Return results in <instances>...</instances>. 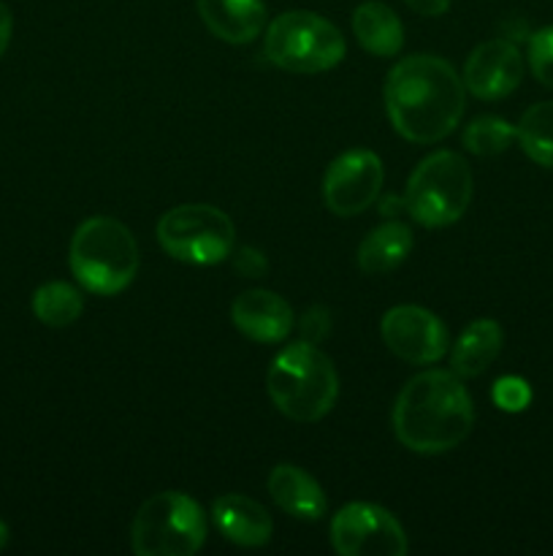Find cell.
Returning a JSON list of instances; mask_svg holds the SVG:
<instances>
[{
  "mask_svg": "<svg viewBox=\"0 0 553 556\" xmlns=\"http://www.w3.org/2000/svg\"><path fill=\"white\" fill-rule=\"evenodd\" d=\"M466 106L464 79L437 54L399 60L385 79V112L396 134L412 144L442 141Z\"/></svg>",
  "mask_w": 553,
  "mask_h": 556,
  "instance_id": "1",
  "label": "cell"
},
{
  "mask_svg": "<svg viewBox=\"0 0 553 556\" xmlns=\"http://www.w3.org/2000/svg\"><path fill=\"white\" fill-rule=\"evenodd\" d=\"M475 407L461 378L448 369L415 375L394 405V432L415 454H448L470 438Z\"/></svg>",
  "mask_w": 553,
  "mask_h": 556,
  "instance_id": "2",
  "label": "cell"
},
{
  "mask_svg": "<svg viewBox=\"0 0 553 556\" xmlns=\"http://www.w3.org/2000/svg\"><path fill=\"white\" fill-rule=\"evenodd\" d=\"M266 389L282 416L298 424H314L336 405L339 375L318 345L296 342L274 356L266 375Z\"/></svg>",
  "mask_w": 553,
  "mask_h": 556,
  "instance_id": "3",
  "label": "cell"
},
{
  "mask_svg": "<svg viewBox=\"0 0 553 556\" xmlns=\"http://www.w3.org/2000/svg\"><path fill=\"white\" fill-rule=\"evenodd\" d=\"M68 264L76 282L95 296H117L139 275V244L125 223L90 217L70 239Z\"/></svg>",
  "mask_w": 553,
  "mask_h": 556,
  "instance_id": "4",
  "label": "cell"
},
{
  "mask_svg": "<svg viewBox=\"0 0 553 556\" xmlns=\"http://www.w3.org/2000/svg\"><path fill=\"white\" fill-rule=\"evenodd\" d=\"M475 179L472 168L461 155L450 150H437L423 157L410 174L404 204L412 220L426 228H445L461 220L470 210Z\"/></svg>",
  "mask_w": 553,
  "mask_h": 556,
  "instance_id": "5",
  "label": "cell"
},
{
  "mask_svg": "<svg viewBox=\"0 0 553 556\" xmlns=\"http://www.w3.org/2000/svg\"><path fill=\"white\" fill-rule=\"evenodd\" d=\"M263 54L291 74H323L345 58L339 27L312 11H285L269 25Z\"/></svg>",
  "mask_w": 553,
  "mask_h": 556,
  "instance_id": "6",
  "label": "cell"
},
{
  "mask_svg": "<svg viewBox=\"0 0 553 556\" xmlns=\"http://www.w3.org/2000/svg\"><path fill=\"white\" fill-rule=\"evenodd\" d=\"M209 521L204 508L182 492H160L146 500L130 527L139 556H193L204 546Z\"/></svg>",
  "mask_w": 553,
  "mask_h": 556,
  "instance_id": "7",
  "label": "cell"
},
{
  "mask_svg": "<svg viewBox=\"0 0 553 556\" xmlns=\"http://www.w3.org/2000/svg\"><path fill=\"white\" fill-rule=\"evenodd\" d=\"M157 242L182 264L211 266L226 261L236 244V228L211 204H182L157 220Z\"/></svg>",
  "mask_w": 553,
  "mask_h": 556,
  "instance_id": "8",
  "label": "cell"
},
{
  "mask_svg": "<svg viewBox=\"0 0 553 556\" xmlns=\"http://www.w3.org/2000/svg\"><path fill=\"white\" fill-rule=\"evenodd\" d=\"M331 543L342 556H404L410 543L390 510L374 503H350L331 519Z\"/></svg>",
  "mask_w": 553,
  "mask_h": 556,
  "instance_id": "9",
  "label": "cell"
},
{
  "mask_svg": "<svg viewBox=\"0 0 553 556\" xmlns=\"http://www.w3.org/2000/svg\"><path fill=\"white\" fill-rule=\"evenodd\" d=\"M383 182V161L372 150H347L325 168L323 201L334 215L356 217L377 201Z\"/></svg>",
  "mask_w": 553,
  "mask_h": 556,
  "instance_id": "10",
  "label": "cell"
},
{
  "mask_svg": "<svg viewBox=\"0 0 553 556\" xmlns=\"http://www.w3.org/2000/svg\"><path fill=\"white\" fill-rule=\"evenodd\" d=\"M380 334L394 356L417 367L439 362L450 348L448 326L437 315L415 304H399L388 309L380 324Z\"/></svg>",
  "mask_w": 553,
  "mask_h": 556,
  "instance_id": "11",
  "label": "cell"
},
{
  "mask_svg": "<svg viewBox=\"0 0 553 556\" xmlns=\"http://www.w3.org/2000/svg\"><path fill=\"white\" fill-rule=\"evenodd\" d=\"M461 79L466 90L480 101H499V98H507L524 79V58L518 47L504 38L483 41L466 58Z\"/></svg>",
  "mask_w": 553,
  "mask_h": 556,
  "instance_id": "12",
  "label": "cell"
},
{
  "mask_svg": "<svg viewBox=\"0 0 553 556\" xmlns=\"http://www.w3.org/2000/svg\"><path fill=\"white\" fill-rule=\"evenodd\" d=\"M231 320L247 340L263 342V345L287 340L296 326L291 304L280 293L260 291V288L236 296V302L231 304Z\"/></svg>",
  "mask_w": 553,
  "mask_h": 556,
  "instance_id": "13",
  "label": "cell"
},
{
  "mask_svg": "<svg viewBox=\"0 0 553 556\" xmlns=\"http://www.w3.org/2000/svg\"><path fill=\"white\" fill-rule=\"evenodd\" d=\"M211 521L228 543L244 548L266 546L274 535V521L258 500L247 494H222L211 505Z\"/></svg>",
  "mask_w": 553,
  "mask_h": 556,
  "instance_id": "14",
  "label": "cell"
},
{
  "mask_svg": "<svg viewBox=\"0 0 553 556\" xmlns=\"http://www.w3.org/2000/svg\"><path fill=\"white\" fill-rule=\"evenodd\" d=\"M204 25L226 43H249L266 27L263 0H195Z\"/></svg>",
  "mask_w": 553,
  "mask_h": 556,
  "instance_id": "15",
  "label": "cell"
},
{
  "mask_svg": "<svg viewBox=\"0 0 553 556\" xmlns=\"http://www.w3.org/2000/svg\"><path fill=\"white\" fill-rule=\"evenodd\" d=\"M269 494L287 516L318 521L325 514V494L307 470L296 465H276L269 476Z\"/></svg>",
  "mask_w": 553,
  "mask_h": 556,
  "instance_id": "16",
  "label": "cell"
},
{
  "mask_svg": "<svg viewBox=\"0 0 553 556\" xmlns=\"http://www.w3.org/2000/svg\"><path fill=\"white\" fill-rule=\"evenodd\" d=\"M352 33L374 58H394L404 47V27L399 14L380 0H369L352 11Z\"/></svg>",
  "mask_w": 553,
  "mask_h": 556,
  "instance_id": "17",
  "label": "cell"
},
{
  "mask_svg": "<svg viewBox=\"0 0 553 556\" xmlns=\"http://www.w3.org/2000/svg\"><path fill=\"white\" fill-rule=\"evenodd\" d=\"M502 326L491 318H480L466 326L450 351V367L459 378H477L497 362L502 351Z\"/></svg>",
  "mask_w": 553,
  "mask_h": 556,
  "instance_id": "18",
  "label": "cell"
},
{
  "mask_svg": "<svg viewBox=\"0 0 553 556\" xmlns=\"http://www.w3.org/2000/svg\"><path fill=\"white\" fill-rule=\"evenodd\" d=\"M412 250V231L404 223H383L358 248V266L366 275H385L396 269Z\"/></svg>",
  "mask_w": 553,
  "mask_h": 556,
  "instance_id": "19",
  "label": "cell"
},
{
  "mask_svg": "<svg viewBox=\"0 0 553 556\" xmlns=\"http://www.w3.org/2000/svg\"><path fill=\"white\" fill-rule=\"evenodd\" d=\"M81 309H85L81 293L63 280L43 282L33 293V315L52 329H65V326L76 324Z\"/></svg>",
  "mask_w": 553,
  "mask_h": 556,
  "instance_id": "20",
  "label": "cell"
},
{
  "mask_svg": "<svg viewBox=\"0 0 553 556\" xmlns=\"http://www.w3.org/2000/svg\"><path fill=\"white\" fill-rule=\"evenodd\" d=\"M515 139L537 166L553 168V101H542L526 109L515 128Z\"/></svg>",
  "mask_w": 553,
  "mask_h": 556,
  "instance_id": "21",
  "label": "cell"
},
{
  "mask_svg": "<svg viewBox=\"0 0 553 556\" xmlns=\"http://www.w3.org/2000/svg\"><path fill=\"white\" fill-rule=\"evenodd\" d=\"M515 139V128L504 117H477L475 123L466 125L464 147L472 155L491 157L499 155Z\"/></svg>",
  "mask_w": 553,
  "mask_h": 556,
  "instance_id": "22",
  "label": "cell"
},
{
  "mask_svg": "<svg viewBox=\"0 0 553 556\" xmlns=\"http://www.w3.org/2000/svg\"><path fill=\"white\" fill-rule=\"evenodd\" d=\"M529 68L540 85L553 87V25L529 38Z\"/></svg>",
  "mask_w": 553,
  "mask_h": 556,
  "instance_id": "23",
  "label": "cell"
},
{
  "mask_svg": "<svg viewBox=\"0 0 553 556\" xmlns=\"http://www.w3.org/2000/svg\"><path fill=\"white\" fill-rule=\"evenodd\" d=\"M491 396L493 402H497L499 410L520 413L529 407L531 389L524 378H499L497 386H493Z\"/></svg>",
  "mask_w": 553,
  "mask_h": 556,
  "instance_id": "24",
  "label": "cell"
},
{
  "mask_svg": "<svg viewBox=\"0 0 553 556\" xmlns=\"http://www.w3.org/2000/svg\"><path fill=\"white\" fill-rule=\"evenodd\" d=\"M233 266H236L244 277H260V275H266V266L269 264H266V258L260 250L242 248L236 253V258H233Z\"/></svg>",
  "mask_w": 553,
  "mask_h": 556,
  "instance_id": "25",
  "label": "cell"
},
{
  "mask_svg": "<svg viewBox=\"0 0 553 556\" xmlns=\"http://www.w3.org/2000/svg\"><path fill=\"white\" fill-rule=\"evenodd\" d=\"M404 3L421 16H439L450 9V0H404Z\"/></svg>",
  "mask_w": 553,
  "mask_h": 556,
  "instance_id": "26",
  "label": "cell"
},
{
  "mask_svg": "<svg viewBox=\"0 0 553 556\" xmlns=\"http://www.w3.org/2000/svg\"><path fill=\"white\" fill-rule=\"evenodd\" d=\"M11 33H14V16H11L9 5L0 0V58H3L5 49H9Z\"/></svg>",
  "mask_w": 553,
  "mask_h": 556,
  "instance_id": "27",
  "label": "cell"
},
{
  "mask_svg": "<svg viewBox=\"0 0 553 556\" xmlns=\"http://www.w3.org/2000/svg\"><path fill=\"white\" fill-rule=\"evenodd\" d=\"M5 543H9V527H5V521L0 519V548H3Z\"/></svg>",
  "mask_w": 553,
  "mask_h": 556,
  "instance_id": "28",
  "label": "cell"
}]
</instances>
